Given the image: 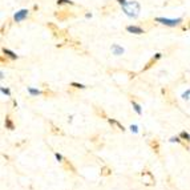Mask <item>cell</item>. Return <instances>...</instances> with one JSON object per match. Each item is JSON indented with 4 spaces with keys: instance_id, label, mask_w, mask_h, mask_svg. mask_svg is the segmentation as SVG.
I'll use <instances>...</instances> for the list:
<instances>
[{
    "instance_id": "1",
    "label": "cell",
    "mask_w": 190,
    "mask_h": 190,
    "mask_svg": "<svg viewBox=\"0 0 190 190\" xmlns=\"http://www.w3.org/2000/svg\"><path fill=\"white\" fill-rule=\"evenodd\" d=\"M121 7H123V11L125 12V15L129 16V18L136 19L138 15H140L141 5H140L138 1H128L126 4L121 5Z\"/></svg>"
},
{
    "instance_id": "2",
    "label": "cell",
    "mask_w": 190,
    "mask_h": 190,
    "mask_svg": "<svg viewBox=\"0 0 190 190\" xmlns=\"http://www.w3.org/2000/svg\"><path fill=\"white\" fill-rule=\"evenodd\" d=\"M154 20L160 23V24L168 25V27H177V25H180L183 21L182 19H168V18H156Z\"/></svg>"
},
{
    "instance_id": "3",
    "label": "cell",
    "mask_w": 190,
    "mask_h": 190,
    "mask_svg": "<svg viewBox=\"0 0 190 190\" xmlns=\"http://www.w3.org/2000/svg\"><path fill=\"white\" fill-rule=\"evenodd\" d=\"M141 178H142V181H144V185H146V186H154L156 180H154V177H153V174H152V172H150V170L144 169L142 172H141Z\"/></svg>"
},
{
    "instance_id": "4",
    "label": "cell",
    "mask_w": 190,
    "mask_h": 190,
    "mask_svg": "<svg viewBox=\"0 0 190 190\" xmlns=\"http://www.w3.org/2000/svg\"><path fill=\"white\" fill-rule=\"evenodd\" d=\"M28 13H29V11H28V10L18 11V12L15 13V16H13V20H15L16 23H20V21H23V20H25V19H27Z\"/></svg>"
},
{
    "instance_id": "5",
    "label": "cell",
    "mask_w": 190,
    "mask_h": 190,
    "mask_svg": "<svg viewBox=\"0 0 190 190\" xmlns=\"http://www.w3.org/2000/svg\"><path fill=\"white\" fill-rule=\"evenodd\" d=\"M126 31L129 33H134V35H144V33H145V31L141 27H138V25H128Z\"/></svg>"
},
{
    "instance_id": "6",
    "label": "cell",
    "mask_w": 190,
    "mask_h": 190,
    "mask_svg": "<svg viewBox=\"0 0 190 190\" xmlns=\"http://www.w3.org/2000/svg\"><path fill=\"white\" fill-rule=\"evenodd\" d=\"M149 146L152 148V150L156 153V154H160V150H161V146H160V141L157 138H152L149 141Z\"/></svg>"
},
{
    "instance_id": "7",
    "label": "cell",
    "mask_w": 190,
    "mask_h": 190,
    "mask_svg": "<svg viewBox=\"0 0 190 190\" xmlns=\"http://www.w3.org/2000/svg\"><path fill=\"white\" fill-rule=\"evenodd\" d=\"M161 56H162V55H161V53H156V56H154V57H152V59H150V60L148 61V64H146L145 67H144L142 72H144V70H148V69H150V68H152L153 65H154V64L157 63L158 60H160V59H161Z\"/></svg>"
},
{
    "instance_id": "8",
    "label": "cell",
    "mask_w": 190,
    "mask_h": 190,
    "mask_svg": "<svg viewBox=\"0 0 190 190\" xmlns=\"http://www.w3.org/2000/svg\"><path fill=\"white\" fill-rule=\"evenodd\" d=\"M162 95L165 96V100L168 101L169 104H172V105H177V101L172 98L173 96H172V93H170V90L168 89V88H162Z\"/></svg>"
},
{
    "instance_id": "9",
    "label": "cell",
    "mask_w": 190,
    "mask_h": 190,
    "mask_svg": "<svg viewBox=\"0 0 190 190\" xmlns=\"http://www.w3.org/2000/svg\"><path fill=\"white\" fill-rule=\"evenodd\" d=\"M63 166H64V169L65 170H68V172H70V173H73V174H76V168L72 165V162H70L68 158H64V161H63Z\"/></svg>"
},
{
    "instance_id": "10",
    "label": "cell",
    "mask_w": 190,
    "mask_h": 190,
    "mask_svg": "<svg viewBox=\"0 0 190 190\" xmlns=\"http://www.w3.org/2000/svg\"><path fill=\"white\" fill-rule=\"evenodd\" d=\"M170 141H172V142H178V144H181V145H182L186 150L190 149V146H189L190 142H188V141H185V140H182L180 136H178V137H172V138H170Z\"/></svg>"
},
{
    "instance_id": "11",
    "label": "cell",
    "mask_w": 190,
    "mask_h": 190,
    "mask_svg": "<svg viewBox=\"0 0 190 190\" xmlns=\"http://www.w3.org/2000/svg\"><path fill=\"white\" fill-rule=\"evenodd\" d=\"M112 52H113V55L120 56V55H123L125 51H124V48L120 47L118 44H113V45H112Z\"/></svg>"
},
{
    "instance_id": "12",
    "label": "cell",
    "mask_w": 190,
    "mask_h": 190,
    "mask_svg": "<svg viewBox=\"0 0 190 190\" xmlns=\"http://www.w3.org/2000/svg\"><path fill=\"white\" fill-rule=\"evenodd\" d=\"M49 125H51V133H53V134H56V136H63V134H64V132H63V130H61L59 126L53 125L52 123H51Z\"/></svg>"
},
{
    "instance_id": "13",
    "label": "cell",
    "mask_w": 190,
    "mask_h": 190,
    "mask_svg": "<svg viewBox=\"0 0 190 190\" xmlns=\"http://www.w3.org/2000/svg\"><path fill=\"white\" fill-rule=\"evenodd\" d=\"M3 55L8 56V57L12 59V60H16V59H18V55H16L15 52H12V51L7 49V48H3Z\"/></svg>"
},
{
    "instance_id": "14",
    "label": "cell",
    "mask_w": 190,
    "mask_h": 190,
    "mask_svg": "<svg viewBox=\"0 0 190 190\" xmlns=\"http://www.w3.org/2000/svg\"><path fill=\"white\" fill-rule=\"evenodd\" d=\"M43 95H44L45 97H53V96H55V92H52V90L49 89V87H47V85L44 84V87H43Z\"/></svg>"
},
{
    "instance_id": "15",
    "label": "cell",
    "mask_w": 190,
    "mask_h": 190,
    "mask_svg": "<svg viewBox=\"0 0 190 190\" xmlns=\"http://www.w3.org/2000/svg\"><path fill=\"white\" fill-rule=\"evenodd\" d=\"M106 120H108V123H109L110 125H114V126H117L118 129H120V130H123V132H124V130H125V128H124V125H121V124L118 123L117 120H113V118H106Z\"/></svg>"
},
{
    "instance_id": "16",
    "label": "cell",
    "mask_w": 190,
    "mask_h": 190,
    "mask_svg": "<svg viewBox=\"0 0 190 190\" xmlns=\"http://www.w3.org/2000/svg\"><path fill=\"white\" fill-rule=\"evenodd\" d=\"M5 128H7L8 130L15 129V125H13V123H12V120H11L10 116H5Z\"/></svg>"
},
{
    "instance_id": "17",
    "label": "cell",
    "mask_w": 190,
    "mask_h": 190,
    "mask_svg": "<svg viewBox=\"0 0 190 190\" xmlns=\"http://www.w3.org/2000/svg\"><path fill=\"white\" fill-rule=\"evenodd\" d=\"M100 173H101V175H103V177H108V175L112 174V169H110L108 165H105V166H103V168H101V172Z\"/></svg>"
},
{
    "instance_id": "18",
    "label": "cell",
    "mask_w": 190,
    "mask_h": 190,
    "mask_svg": "<svg viewBox=\"0 0 190 190\" xmlns=\"http://www.w3.org/2000/svg\"><path fill=\"white\" fill-rule=\"evenodd\" d=\"M130 103H132V105H133V108H134V110L137 112V114H141V113H142V110H141V105H140V104H137L134 100H133V98H130Z\"/></svg>"
},
{
    "instance_id": "19",
    "label": "cell",
    "mask_w": 190,
    "mask_h": 190,
    "mask_svg": "<svg viewBox=\"0 0 190 190\" xmlns=\"http://www.w3.org/2000/svg\"><path fill=\"white\" fill-rule=\"evenodd\" d=\"M28 92L31 93L32 96H37V95H43V90L39 89H33V88H28Z\"/></svg>"
},
{
    "instance_id": "20",
    "label": "cell",
    "mask_w": 190,
    "mask_h": 190,
    "mask_svg": "<svg viewBox=\"0 0 190 190\" xmlns=\"http://www.w3.org/2000/svg\"><path fill=\"white\" fill-rule=\"evenodd\" d=\"M180 137L182 138V140H185V141H188V142H190V134L188 132H181L180 133Z\"/></svg>"
},
{
    "instance_id": "21",
    "label": "cell",
    "mask_w": 190,
    "mask_h": 190,
    "mask_svg": "<svg viewBox=\"0 0 190 190\" xmlns=\"http://www.w3.org/2000/svg\"><path fill=\"white\" fill-rule=\"evenodd\" d=\"M95 110H96V113H97V114L100 116V117L103 116L104 118H108V117H106V114H105V112H104L103 109H100V108H95Z\"/></svg>"
},
{
    "instance_id": "22",
    "label": "cell",
    "mask_w": 190,
    "mask_h": 190,
    "mask_svg": "<svg viewBox=\"0 0 190 190\" xmlns=\"http://www.w3.org/2000/svg\"><path fill=\"white\" fill-rule=\"evenodd\" d=\"M70 87L76 88V89H84L85 85H83V84H78V83H70Z\"/></svg>"
},
{
    "instance_id": "23",
    "label": "cell",
    "mask_w": 190,
    "mask_h": 190,
    "mask_svg": "<svg viewBox=\"0 0 190 190\" xmlns=\"http://www.w3.org/2000/svg\"><path fill=\"white\" fill-rule=\"evenodd\" d=\"M57 4L61 5V4H70L73 5V1H70V0H57Z\"/></svg>"
},
{
    "instance_id": "24",
    "label": "cell",
    "mask_w": 190,
    "mask_h": 190,
    "mask_svg": "<svg viewBox=\"0 0 190 190\" xmlns=\"http://www.w3.org/2000/svg\"><path fill=\"white\" fill-rule=\"evenodd\" d=\"M182 98H185V100H190V89L186 90L185 93H182Z\"/></svg>"
},
{
    "instance_id": "25",
    "label": "cell",
    "mask_w": 190,
    "mask_h": 190,
    "mask_svg": "<svg viewBox=\"0 0 190 190\" xmlns=\"http://www.w3.org/2000/svg\"><path fill=\"white\" fill-rule=\"evenodd\" d=\"M56 158H57V161H59V162H63V161H64V157H63V156H61V154H59V153H56Z\"/></svg>"
},
{
    "instance_id": "26",
    "label": "cell",
    "mask_w": 190,
    "mask_h": 190,
    "mask_svg": "<svg viewBox=\"0 0 190 190\" xmlns=\"http://www.w3.org/2000/svg\"><path fill=\"white\" fill-rule=\"evenodd\" d=\"M1 92H3V93H5V95H8V96L11 95L10 89H7V88H1Z\"/></svg>"
},
{
    "instance_id": "27",
    "label": "cell",
    "mask_w": 190,
    "mask_h": 190,
    "mask_svg": "<svg viewBox=\"0 0 190 190\" xmlns=\"http://www.w3.org/2000/svg\"><path fill=\"white\" fill-rule=\"evenodd\" d=\"M117 3H118V4H120V5H124V4H126V0H117Z\"/></svg>"
},
{
    "instance_id": "28",
    "label": "cell",
    "mask_w": 190,
    "mask_h": 190,
    "mask_svg": "<svg viewBox=\"0 0 190 190\" xmlns=\"http://www.w3.org/2000/svg\"><path fill=\"white\" fill-rule=\"evenodd\" d=\"M130 130H132V132H137V126H136V125H132V126H130Z\"/></svg>"
}]
</instances>
